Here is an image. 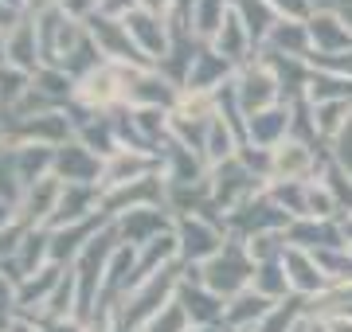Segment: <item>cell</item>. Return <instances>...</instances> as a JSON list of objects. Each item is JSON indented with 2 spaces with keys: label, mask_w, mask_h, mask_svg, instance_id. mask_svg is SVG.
Here are the masks:
<instances>
[{
  "label": "cell",
  "mask_w": 352,
  "mask_h": 332,
  "mask_svg": "<svg viewBox=\"0 0 352 332\" xmlns=\"http://www.w3.org/2000/svg\"><path fill=\"white\" fill-rule=\"evenodd\" d=\"M180 102V86H173L157 67H129L126 71V106L129 110H168Z\"/></svg>",
  "instance_id": "obj_7"
},
{
  "label": "cell",
  "mask_w": 352,
  "mask_h": 332,
  "mask_svg": "<svg viewBox=\"0 0 352 332\" xmlns=\"http://www.w3.org/2000/svg\"><path fill=\"white\" fill-rule=\"evenodd\" d=\"M329 324H333V332H352V320L349 317H333Z\"/></svg>",
  "instance_id": "obj_47"
},
{
  "label": "cell",
  "mask_w": 352,
  "mask_h": 332,
  "mask_svg": "<svg viewBox=\"0 0 352 332\" xmlns=\"http://www.w3.org/2000/svg\"><path fill=\"white\" fill-rule=\"evenodd\" d=\"M344 250H349V258H352V243H349V246H344Z\"/></svg>",
  "instance_id": "obj_50"
},
{
  "label": "cell",
  "mask_w": 352,
  "mask_h": 332,
  "mask_svg": "<svg viewBox=\"0 0 352 332\" xmlns=\"http://www.w3.org/2000/svg\"><path fill=\"white\" fill-rule=\"evenodd\" d=\"M173 230H176V243H180V262L184 266L212 262L227 246V239H231L223 219H212V215H176Z\"/></svg>",
  "instance_id": "obj_4"
},
{
  "label": "cell",
  "mask_w": 352,
  "mask_h": 332,
  "mask_svg": "<svg viewBox=\"0 0 352 332\" xmlns=\"http://www.w3.org/2000/svg\"><path fill=\"white\" fill-rule=\"evenodd\" d=\"M289 223H294V219H289L266 192L254 195V200H247L243 207H235L231 215H223L227 235L239 239V243H251V239H258V235H286Z\"/></svg>",
  "instance_id": "obj_5"
},
{
  "label": "cell",
  "mask_w": 352,
  "mask_h": 332,
  "mask_svg": "<svg viewBox=\"0 0 352 332\" xmlns=\"http://www.w3.org/2000/svg\"><path fill=\"white\" fill-rule=\"evenodd\" d=\"M258 51H270V55H286V59H305L314 55V43H309V24L302 20H274L270 36L263 39Z\"/></svg>",
  "instance_id": "obj_25"
},
{
  "label": "cell",
  "mask_w": 352,
  "mask_h": 332,
  "mask_svg": "<svg viewBox=\"0 0 352 332\" xmlns=\"http://www.w3.org/2000/svg\"><path fill=\"white\" fill-rule=\"evenodd\" d=\"M153 172H161V156L133 153V149H118V153L102 165V188H118V184L153 176Z\"/></svg>",
  "instance_id": "obj_26"
},
{
  "label": "cell",
  "mask_w": 352,
  "mask_h": 332,
  "mask_svg": "<svg viewBox=\"0 0 352 332\" xmlns=\"http://www.w3.org/2000/svg\"><path fill=\"white\" fill-rule=\"evenodd\" d=\"M282 266H286V278H289V289L298 297H321L329 289V278L325 270L317 266L314 250H302V246H286V254H282Z\"/></svg>",
  "instance_id": "obj_19"
},
{
  "label": "cell",
  "mask_w": 352,
  "mask_h": 332,
  "mask_svg": "<svg viewBox=\"0 0 352 332\" xmlns=\"http://www.w3.org/2000/svg\"><path fill=\"white\" fill-rule=\"evenodd\" d=\"M122 24H126V32L133 36L138 51L145 55L153 67L168 55V47H173V20H168V16H153V12H145V8H133L129 16H122Z\"/></svg>",
  "instance_id": "obj_11"
},
{
  "label": "cell",
  "mask_w": 352,
  "mask_h": 332,
  "mask_svg": "<svg viewBox=\"0 0 352 332\" xmlns=\"http://www.w3.org/2000/svg\"><path fill=\"white\" fill-rule=\"evenodd\" d=\"M71 266H43L39 274H32V278H24L20 285H16V309H20V317H32L36 320L39 313H43V305L51 301V294L59 289V281H63V274Z\"/></svg>",
  "instance_id": "obj_22"
},
{
  "label": "cell",
  "mask_w": 352,
  "mask_h": 332,
  "mask_svg": "<svg viewBox=\"0 0 352 332\" xmlns=\"http://www.w3.org/2000/svg\"><path fill=\"white\" fill-rule=\"evenodd\" d=\"M94 215H102V188L98 184H63V195H59V207H55L47 230L75 227V223H87Z\"/></svg>",
  "instance_id": "obj_15"
},
{
  "label": "cell",
  "mask_w": 352,
  "mask_h": 332,
  "mask_svg": "<svg viewBox=\"0 0 352 332\" xmlns=\"http://www.w3.org/2000/svg\"><path fill=\"white\" fill-rule=\"evenodd\" d=\"M231 16V0H192V12H188V27L200 43H212L219 36V27L227 24Z\"/></svg>",
  "instance_id": "obj_29"
},
{
  "label": "cell",
  "mask_w": 352,
  "mask_h": 332,
  "mask_svg": "<svg viewBox=\"0 0 352 332\" xmlns=\"http://www.w3.org/2000/svg\"><path fill=\"white\" fill-rule=\"evenodd\" d=\"M188 329H192V320H188V313H184V305H180V301H168V305H164L153 320H145L138 332H188Z\"/></svg>",
  "instance_id": "obj_38"
},
{
  "label": "cell",
  "mask_w": 352,
  "mask_h": 332,
  "mask_svg": "<svg viewBox=\"0 0 352 332\" xmlns=\"http://www.w3.org/2000/svg\"><path fill=\"white\" fill-rule=\"evenodd\" d=\"M286 246L302 250H344V230L340 219H294L286 230Z\"/></svg>",
  "instance_id": "obj_21"
},
{
  "label": "cell",
  "mask_w": 352,
  "mask_h": 332,
  "mask_svg": "<svg viewBox=\"0 0 352 332\" xmlns=\"http://www.w3.org/2000/svg\"><path fill=\"white\" fill-rule=\"evenodd\" d=\"M254 294H263L266 301H286L294 289H289V278H286V266L282 258H270V262H254V281H251Z\"/></svg>",
  "instance_id": "obj_33"
},
{
  "label": "cell",
  "mask_w": 352,
  "mask_h": 332,
  "mask_svg": "<svg viewBox=\"0 0 352 332\" xmlns=\"http://www.w3.org/2000/svg\"><path fill=\"white\" fill-rule=\"evenodd\" d=\"M59 195H63V180L55 176V172L36 180L24 192V200H20V223H24L28 230H36V227L47 230L51 215H55V207H59Z\"/></svg>",
  "instance_id": "obj_20"
},
{
  "label": "cell",
  "mask_w": 352,
  "mask_h": 332,
  "mask_svg": "<svg viewBox=\"0 0 352 332\" xmlns=\"http://www.w3.org/2000/svg\"><path fill=\"white\" fill-rule=\"evenodd\" d=\"M20 309H16V285L8 278H0V332H12Z\"/></svg>",
  "instance_id": "obj_40"
},
{
  "label": "cell",
  "mask_w": 352,
  "mask_h": 332,
  "mask_svg": "<svg viewBox=\"0 0 352 332\" xmlns=\"http://www.w3.org/2000/svg\"><path fill=\"white\" fill-rule=\"evenodd\" d=\"M59 8H63L71 20H82V24H87L90 16L98 12V0H59Z\"/></svg>",
  "instance_id": "obj_42"
},
{
  "label": "cell",
  "mask_w": 352,
  "mask_h": 332,
  "mask_svg": "<svg viewBox=\"0 0 352 332\" xmlns=\"http://www.w3.org/2000/svg\"><path fill=\"white\" fill-rule=\"evenodd\" d=\"M243 141L235 137V129L227 126L223 117H215L212 129H208V145H204V165L208 168H219L223 161H231V156H239Z\"/></svg>",
  "instance_id": "obj_32"
},
{
  "label": "cell",
  "mask_w": 352,
  "mask_h": 332,
  "mask_svg": "<svg viewBox=\"0 0 352 332\" xmlns=\"http://www.w3.org/2000/svg\"><path fill=\"white\" fill-rule=\"evenodd\" d=\"M317 180H325V188L337 195L340 215H352V172H349V168L340 165L337 156H325V165H321Z\"/></svg>",
  "instance_id": "obj_35"
},
{
  "label": "cell",
  "mask_w": 352,
  "mask_h": 332,
  "mask_svg": "<svg viewBox=\"0 0 352 332\" xmlns=\"http://www.w3.org/2000/svg\"><path fill=\"white\" fill-rule=\"evenodd\" d=\"M20 16H24V12H16V8H8V4L0 0V36H8V32L20 24Z\"/></svg>",
  "instance_id": "obj_45"
},
{
  "label": "cell",
  "mask_w": 352,
  "mask_h": 332,
  "mask_svg": "<svg viewBox=\"0 0 352 332\" xmlns=\"http://www.w3.org/2000/svg\"><path fill=\"white\" fill-rule=\"evenodd\" d=\"M314 71H325V75H340V78H352V51L344 55H329V59H309Z\"/></svg>",
  "instance_id": "obj_41"
},
{
  "label": "cell",
  "mask_w": 352,
  "mask_h": 332,
  "mask_svg": "<svg viewBox=\"0 0 352 332\" xmlns=\"http://www.w3.org/2000/svg\"><path fill=\"white\" fill-rule=\"evenodd\" d=\"M309 106H314V121L321 141L337 145L344 137V129L352 126V102H309Z\"/></svg>",
  "instance_id": "obj_34"
},
{
  "label": "cell",
  "mask_w": 352,
  "mask_h": 332,
  "mask_svg": "<svg viewBox=\"0 0 352 332\" xmlns=\"http://www.w3.org/2000/svg\"><path fill=\"white\" fill-rule=\"evenodd\" d=\"M102 156H94L87 145H78V141H67L55 149V176L63 180V184H98L102 188Z\"/></svg>",
  "instance_id": "obj_17"
},
{
  "label": "cell",
  "mask_w": 352,
  "mask_h": 332,
  "mask_svg": "<svg viewBox=\"0 0 352 332\" xmlns=\"http://www.w3.org/2000/svg\"><path fill=\"white\" fill-rule=\"evenodd\" d=\"M24 180H20V168H16V153L4 145V153H0V200H8V204L20 207L24 200Z\"/></svg>",
  "instance_id": "obj_37"
},
{
  "label": "cell",
  "mask_w": 352,
  "mask_h": 332,
  "mask_svg": "<svg viewBox=\"0 0 352 332\" xmlns=\"http://www.w3.org/2000/svg\"><path fill=\"white\" fill-rule=\"evenodd\" d=\"M235 94H239V106L247 110V117L263 114V110H270V106H278V102H286V94L278 86L274 71H270L263 59L239 67V75H235Z\"/></svg>",
  "instance_id": "obj_10"
},
{
  "label": "cell",
  "mask_w": 352,
  "mask_h": 332,
  "mask_svg": "<svg viewBox=\"0 0 352 332\" xmlns=\"http://www.w3.org/2000/svg\"><path fill=\"white\" fill-rule=\"evenodd\" d=\"M164 200H168V184L161 172H153V176L129 180L118 188H102V215L118 219L126 211H138V207H164Z\"/></svg>",
  "instance_id": "obj_6"
},
{
  "label": "cell",
  "mask_w": 352,
  "mask_h": 332,
  "mask_svg": "<svg viewBox=\"0 0 352 332\" xmlns=\"http://www.w3.org/2000/svg\"><path fill=\"white\" fill-rule=\"evenodd\" d=\"M184 281V262H173V266L157 270L153 278L138 281L122 301H118V324L126 332H138L145 320H153L168 301H176V289Z\"/></svg>",
  "instance_id": "obj_1"
},
{
  "label": "cell",
  "mask_w": 352,
  "mask_h": 332,
  "mask_svg": "<svg viewBox=\"0 0 352 332\" xmlns=\"http://www.w3.org/2000/svg\"><path fill=\"white\" fill-rule=\"evenodd\" d=\"M113 332H126V329H122V324H118V329H113Z\"/></svg>",
  "instance_id": "obj_51"
},
{
  "label": "cell",
  "mask_w": 352,
  "mask_h": 332,
  "mask_svg": "<svg viewBox=\"0 0 352 332\" xmlns=\"http://www.w3.org/2000/svg\"><path fill=\"white\" fill-rule=\"evenodd\" d=\"M231 75H235V63H227L223 55L212 51V47L204 43L200 55H196V63H192V71H188L184 90H188V94H215L219 86L231 82ZM184 90H180V94H184Z\"/></svg>",
  "instance_id": "obj_23"
},
{
  "label": "cell",
  "mask_w": 352,
  "mask_h": 332,
  "mask_svg": "<svg viewBox=\"0 0 352 332\" xmlns=\"http://www.w3.org/2000/svg\"><path fill=\"white\" fill-rule=\"evenodd\" d=\"M176 301L184 305L192 324H219L223 329V309L227 301L223 297H215L200 278H196V270L184 266V281H180V289H176Z\"/></svg>",
  "instance_id": "obj_13"
},
{
  "label": "cell",
  "mask_w": 352,
  "mask_h": 332,
  "mask_svg": "<svg viewBox=\"0 0 352 332\" xmlns=\"http://www.w3.org/2000/svg\"><path fill=\"white\" fill-rule=\"evenodd\" d=\"M133 8H138V0H98V12L102 16H118V20L129 16Z\"/></svg>",
  "instance_id": "obj_43"
},
{
  "label": "cell",
  "mask_w": 352,
  "mask_h": 332,
  "mask_svg": "<svg viewBox=\"0 0 352 332\" xmlns=\"http://www.w3.org/2000/svg\"><path fill=\"white\" fill-rule=\"evenodd\" d=\"M305 317H309V297L289 294L286 301H274L270 305V313L258 320L254 332H298L305 324Z\"/></svg>",
  "instance_id": "obj_28"
},
{
  "label": "cell",
  "mask_w": 352,
  "mask_h": 332,
  "mask_svg": "<svg viewBox=\"0 0 352 332\" xmlns=\"http://www.w3.org/2000/svg\"><path fill=\"white\" fill-rule=\"evenodd\" d=\"M0 67H8V55H4V36H0Z\"/></svg>",
  "instance_id": "obj_49"
},
{
  "label": "cell",
  "mask_w": 352,
  "mask_h": 332,
  "mask_svg": "<svg viewBox=\"0 0 352 332\" xmlns=\"http://www.w3.org/2000/svg\"><path fill=\"white\" fill-rule=\"evenodd\" d=\"M309 43H314L309 59L344 55V51H352V24L340 12H314L309 16Z\"/></svg>",
  "instance_id": "obj_18"
},
{
  "label": "cell",
  "mask_w": 352,
  "mask_h": 332,
  "mask_svg": "<svg viewBox=\"0 0 352 332\" xmlns=\"http://www.w3.org/2000/svg\"><path fill=\"white\" fill-rule=\"evenodd\" d=\"M208 180H212V204H215V211H223V215H231L235 207H243L247 200L266 192L263 176H258L243 156H231V161H223L219 168H212Z\"/></svg>",
  "instance_id": "obj_3"
},
{
  "label": "cell",
  "mask_w": 352,
  "mask_h": 332,
  "mask_svg": "<svg viewBox=\"0 0 352 332\" xmlns=\"http://www.w3.org/2000/svg\"><path fill=\"white\" fill-rule=\"evenodd\" d=\"M16 223H20V207L8 204V200H0V230L16 227Z\"/></svg>",
  "instance_id": "obj_46"
},
{
  "label": "cell",
  "mask_w": 352,
  "mask_h": 332,
  "mask_svg": "<svg viewBox=\"0 0 352 332\" xmlns=\"http://www.w3.org/2000/svg\"><path fill=\"white\" fill-rule=\"evenodd\" d=\"M138 8H145V12H153V16H173L176 0H138Z\"/></svg>",
  "instance_id": "obj_44"
},
{
  "label": "cell",
  "mask_w": 352,
  "mask_h": 332,
  "mask_svg": "<svg viewBox=\"0 0 352 332\" xmlns=\"http://www.w3.org/2000/svg\"><path fill=\"white\" fill-rule=\"evenodd\" d=\"M32 86V75L28 71H16V67H0V114H12L20 98Z\"/></svg>",
  "instance_id": "obj_36"
},
{
  "label": "cell",
  "mask_w": 352,
  "mask_h": 332,
  "mask_svg": "<svg viewBox=\"0 0 352 332\" xmlns=\"http://www.w3.org/2000/svg\"><path fill=\"white\" fill-rule=\"evenodd\" d=\"M173 262H180V243H176V230H168V235L153 239L149 246H141L138 250V281L153 278L157 270L173 266Z\"/></svg>",
  "instance_id": "obj_31"
},
{
  "label": "cell",
  "mask_w": 352,
  "mask_h": 332,
  "mask_svg": "<svg viewBox=\"0 0 352 332\" xmlns=\"http://www.w3.org/2000/svg\"><path fill=\"white\" fill-rule=\"evenodd\" d=\"M321 165H325V156L317 153L314 145L282 141L270 153V180H317Z\"/></svg>",
  "instance_id": "obj_14"
},
{
  "label": "cell",
  "mask_w": 352,
  "mask_h": 332,
  "mask_svg": "<svg viewBox=\"0 0 352 332\" xmlns=\"http://www.w3.org/2000/svg\"><path fill=\"white\" fill-rule=\"evenodd\" d=\"M208 47H212V51H219L227 59V63H235V67H247L251 63V51L254 47H258V43H254L251 39V32H247V27H243V20L235 12L227 16V24L219 27V36L212 39V43H208Z\"/></svg>",
  "instance_id": "obj_27"
},
{
  "label": "cell",
  "mask_w": 352,
  "mask_h": 332,
  "mask_svg": "<svg viewBox=\"0 0 352 332\" xmlns=\"http://www.w3.org/2000/svg\"><path fill=\"white\" fill-rule=\"evenodd\" d=\"M270 8H274L278 20H302V24H309V16L317 12L314 0H266Z\"/></svg>",
  "instance_id": "obj_39"
},
{
  "label": "cell",
  "mask_w": 352,
  "mask_h": 332,
  "mask_svg": "<svg viewBox=\"0 0 352 332\" xmlns=\"http://www.w3.org/2000/svg\"><path fill=\"white\" fill-rule=\"evenodd\" d=\"M4 55H8V67H16V71H28V75H36L39 67H43L36 20L20 16V24H16L8 36H4Z\"/></svg>",
  "instance_id": "obj_24"
},
{
  "label": "cell",
  "mask_w": 352,
  "mask_h": 332,
  "mask_svg": "<svg viewBox=\"0 0 352 332\" xmlns=\"http://www.w3.org/2000/svg\"><path fill=\"white\" fill-rule=\"evenodd\" d=\"M113 227H118V239L129 246H149L153 239H161L168 230L176 227V215L168 207H138V211H126V215L113 219Z\"/></svg>",
  "instance_id": "obj_12"
},
{
  "label": "cell",
  "mask_w": 352,
  "mask_h": 332,
  "mask_svg": "<svg viewBox=\"0 0 352 332\" xmlns=\"http://www.w3.org/2000/svg\"><path fill=\"white\" fill-rule=\"evenodd\" d=\"M4 4H8V8H16V12H24V4H28V0H4Z\"/></svg>",
  "instance_id": "obj_48"
},
{
  "label": "cell",
  "mask_w": 352,
  "mask_h": 332,
  "mask_svg": "<svg viewBox=\"0 0 352 332\" xmlns=\"http://www.w3.org/2000/svg\"><path fill=\"white\" fill-rule=\"evenodd\" d=\"M0 145H4V133H0Z\"/></svg>",
  "instance_id": "obj_52"
},
{
  "label": "cell",
  "mask_w": 352,
  "mask_h": 332,
  "mask_svg": "<svg viewBox=\"0 0 352 332\" xmlns=\"http://www.w3.org/2000/svg\"><path fill=\"white\" fill-rule=\"evenodd\" d=\"M126 71L129 67L106 63L98 67L94 75H87L75 90V102L87 106V110H98V114H113L126 106Z\"/></svg>",
  "instance_id": "obj_9"
},
{
  "label": "cell",
  "mask_w": 352,
  "mask_h": 332,
  "mask_svg": "<svg viewBox=\"0 0 352 332\" xmlns=\"http://www.w3.org/2000/svg\"><path fill=\"white\" fill-rule=\"evenodd\" d=\"M289 121H294V106L278 102L263 114L247 117V149H258V153H274L282 141H289Z\"/></svg>",
  "instance_id": "obj_16"
},
{
  "label": "cell",
  "mask_w": 352,
  "mask_h": 332,
  "mask_svg": "<svg viewBox=\"0 0 352 332\" xmlns=\"http://www.w3.org/2000/svg\"><path fill=\"white\" fill-rule=\"evenodd\" d=\"M192 270H196V278H200L215 297H223V301L239 297L243 289H251V281H254V258L247 254V243H239V239H227V246L212 258V262L192 266Z\"/></svg>",
  "instance_id": "obj_2"
},
{
  "label": "cell",
  "mask_w": 352,
  "mask_h": 332,
  "mask_svg": "<svg viewBox=\"0 0 352 332\" xmlns=\"http://www.w3.org/2000/svg\"><path fill=\"white\" fill-rule=\"evenodd\" d=\"M87 32H90V39L98 43V51H102V59H106V63H118V67H153L149 59L138 51L133 36L126 32V24H122L118 16L94 12L87 20Z\"/></svg>",
  "instance_id": "obj_8"
},
{
  "label": "cell",
  "mask_w": 352,
  "mask_h": 332,
  "mask_svg": "<svg viewBox=\"0 0 352 332\" xmlns=\"http://www.w3.org/2000/svg\"><path fill=\"white\" fill-rule=\"evenodd\" d=\"M266 195L289 219H309V180H266Z\"/></svg>",
  "instance_id": "obj_30"
}]
</instances>
